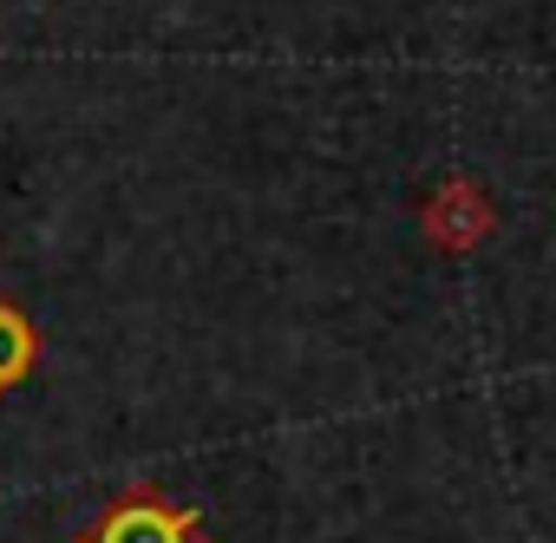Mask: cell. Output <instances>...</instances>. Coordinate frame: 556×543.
Wrapping results in <instances>:
<instances>
[{
    "label": "cell",
    "instance_id": "1",
    "mask_svg": "<svg viewBox=\"0 0 556 543\" xmlns=\"http://www.w3.org/2000/svg\"><path fill=\"white\" fill-rule=\"evenodd\" d=\"M73 543H216V536H210L197 504H184V497H170L157 484H131Z\"/></svg>",
    "mask_w": 556,
    "mask_h": 543
},
{
    "label": "cell",
    "instance_id": "2",
    "mask_svg": "<svg viewBox=\"0 0 556 543\" xmlns=\"http://www.w3.org/2000/svg\"><path fill=\"white\" fill-rule=\"evenodd\" d=\"M419 236L439 255H478L497 236V203L478 177H445L426 203H419Z\"/></svg>",
    "mask_w": 556,
    "mask_h": 543
},
{
    "label": "cell",
    "instance_id": "3",
    "mask_svg": "<svg viewBox=\"0 0 556 543\" xmlns=\"http://www.w3.org/2000/svg\"><path fill=\"white\" fill-rule=\"evenodd\" d=\"M34 367H40V328L14 295H0V393L34 380Z\"/></svg>",
    "mask_w": 556,
    "mask_h": 543
}]
</instances>
